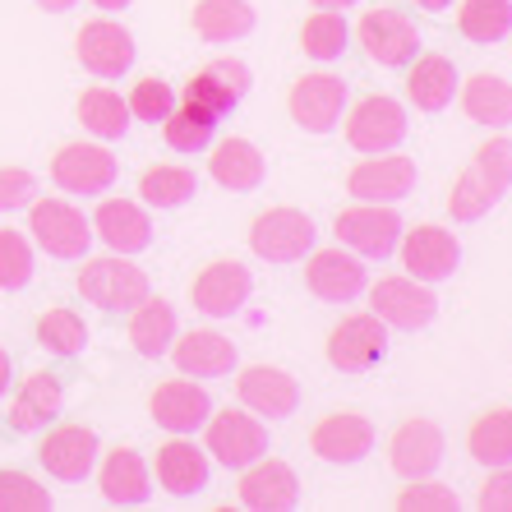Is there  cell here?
I'll use <instances>...</instances> for the list:
<instances>
[{"mask_svg": "<svg viewBox=\"0 0 512 512\" xmlns=\"http://www.w3.org/2000/svg\"><path fill=\"white\" fill-rule=\"evenodd\" d=\"M512 190V139H489L476 148L471 167L448 190V217L453 222H480Z\"/></svg>", "mask_w": 512, "mask_h": 512, "instance_id": "obj_1", "label": "cell"}, {"mask_svg": "<svg viewBox=\"0 0 512 512\" xmlns=\"http://www.w3.org/2000/svg\"><path fill=\"white\" fill-rule=\"evenodd\" d=\"M28 240L47 259L79 263L93 250V222L84 217V208H74L70 199H33L28 203Z\"/></svg>", "mask_w": 512, "mask_h": 512, "instance_id": "obj_2", "label": "cell"}, {"mask_svg": "<svg viewBox=\"0 0 512 512\" xmlns=\"http://www.w3.org/2000/svg\"><path fill=\"white\" fill-rule=\"evenodd\" d=\"M74 286H79V296H84L88 305H97V310H107V314H130L134 305L153 291V286H148V273L134 263V254L84 259Z\"/></svg>", "mask_w": 512, "mask_h": 512, "instance_id": "obj_3", "label": "cell"}, {"mask_svg": "<svg viewBox=\"0 0 512 512\" xmlns=\"http://www.w3.org/2000/svg\"><path fill=\"white\" fill-rule=\"evenodd\" d=\"M268 448H273L268 425L254 411H245V406H222V411L213 406V416L203 420V453L213 457L217 466H227V471L250 466Z\"/></svg>", "mask_w": 512, "mask_h": 512, "instance_id": "obj_4", "label": "cell"}, {"mask_svg": "<svg viewBox=\"0 0 512 512\" xmlns=\"http://www.w3.org/2000/svg\"><path fill=\"white\" fill-rule=\"evenodd\" d=\"M356 42H360V51H365V60L379 65V70H406V65L420 56L416 19L406 10H397V5H374V10L360 14Z\"/></svg>", "mask_w": 512, "mask_h": 512, "instance_id": "obj_5", "label": "cell"}, {"mask_svg": "<svg viewBox=\"0 0 512 512\" xmlns=\"http://www.w3.org/2000/svg\"><path fill=\"white\" fill-rule=\"evenodd\" d=\"M342 130L356 153H393V148L406 143V134H411V120H406V107L397 97L365 93L360 102H346Z\"/></svg>", "mask_w": 512, "mask_h": 512, "instance_id": "obj_6", "label": "cell"}, {"mask_svg": "<svg viewBox=\"0 0 512 512\" xmlns=\"http://www.w3.org/2000/svg\"><path fill=\"white\" fill-rule=\"evenodd\" d=\"M337 245H346L360 259H393L397 240H402V217L393 203H351L333 217Z\"/></svg>", "mask_w": 512, "mask_h": 512, "instance_id": "obj_7", "label": "cell"}, {"mask_svg": "<svg viewBox=\"0 0 512 512\" xmlns=\"http://www.w3.org/2000/svg\"><path fill=\"white\" fill-rule=\"evenodd\" d=\"M365 291H370V314H379L397 333H420V328H429V323L439 319L434 286L416 282V277H406V273L379 277V282L365 286Z\"/></svg>", "mask_w": 512, "mask_h": 512, "instance_id": "obj_8", "label": "cell"}, {"mask_svg": "<svg viewBox=\"0 0 512 512\" xmlns=\"http://www.w3.org/2000/svg\"><path fill=\"white\" fill-rule=\"evenodd\" d=\"M346 102H351V84L328 70L300 74L286 93V111L305 134H333L346 116Z\"/></svg>", "mask_w": 512, "mask_h": 512, "instance_id": "obj_9", "label": "cell"}, {"mask_svg": "<svg viewBox=\"0 0 512 512\" xmlns=\"http://www.w3.org/2000/svg\"><path fill=\"white\" fill-rule=\"evenodd\" d=\"M388 323L379 319V314H342V319L333 323V333H328V365L342 374H370L374 365H383V356H388Z\"/></svg>", "mask_w": 512, "mask_h": 512, "instance_id": "obj_10", "label": "cell"}, {"mask_svg": "<svg viewBox=\"0 0 512 512\" xmlns=\"http://www.w3.org/2000/svg\"><path fill=\"white\" fill-rule=\"evenodd\" d=\"M420 167L406 153H365L356 167L346 171V194L356 203H402L416 194Z\"/></svg>", "mask_w": 512, "mask_h": 512, "instance_id": "obj_11", "label": "cell"}, {"mask_svg": "<svg viewBox=\"0 0 512 512\" xmlns=\"http://www.w3.org/2000/svg\"><path fill=\"white\" fill-rule=\"evenodd\" d=\"M74 56L93 79H125L139 60V47H134V33L120 19L102 14V19H88L79 33H74Z\"/></svg>", "mask_w": 512, "mask_h": 512, "instance_id": "obj_12", "label": "cell"}, {"mask_svg": "<svg viewBox=\"0 0 512 512\" xmlns=\"http://www.w3.org/2000/svg\"><path fill=\"white\" fill-rule=\"evenodd\" d=\"M314 217L305 208H268L250 222V250L259 254L263 263H300L314 250Z\"/></svg>", "mask_w": 512, "mask_h": 512, "instance_id": "obj_13", "label": "cell"}, {"mask_svg": "<svg viewBox=\"0 0 512 512\" xmlns=\"http://www.w3.org/2000/svg\"><path fill=\"white\" fill-rule=\"evenodd\" d=\"M120 176V162L111 157V148L102 139L97 143H60L56 157H51V180H56V190L65 194H84V199H93V194H107L111 185H116Z\"/></svg>", "mask_w": 512, "mask_h": 512, "instance_id": "obj_14", "label": "cell"}, {"mask_svg": "<svg viewBox=\"0 0 512 512\" xmlns=\"http://www.w3.org/2000/svg\"><path fill=\"white\" fill-rule=\"evenodd\" d=\"M397 259H402L406 277L439 286L462 268V240H457L448 227H434V222H420V227H411V231L402 227Z\"/></svg>", "mask_w": 512, "mask_h": 512, "instance_id": "obj_15", "label": "cell"}, {"mask_svg": "<svg viewBox=\"0 0 512 512\" xmlns=\"http://www.w3.org/2000/svg\"><path fill=\"white\" fill-rule=\"evenodd\" d=\"M254 296V273L240 259H213L203 263L190 282V305L208 319H231L250 305Z\"/></svg>", "mask_w": 512, "mask_h": 512, "instance_id": "obj_16", "label": "cell"}, {"mask_svg": "<svg viewBox=\"0 0 512 512\" xmlns=\"http://www.w3.org/2000/svg\"><path fill=\"white\" fill-rule=\"evenodd\" d=\"M374 443H379V429H374L370 416H360V411H328L310 429V453L328 466L365 462L374 453Z\"/></svg>", "mask_w": 512, "mask_h": 512, "instance_id": "obj_17", "label": "cell"}, {"mask_svg": "<svg viewBox=\"0 0 512 512\" xmlns=\"http://www.w3.org/2000/svg\"><path fill=\"white\" fill-rule=\"evenodd\" d=\"M443 453H448V439H443L439 420H429V416H406L388 434V471L402 480L434 476L443 466Z\"/></svg>", "mask_w": 512, "mask_h": 512, "instance_id": "obj_18", "label": "cell"}, {"mask_svg": "<svg viewBox=\"0 0 512 512\" xmlns=\"http://www.w3.org/2000/svg\"><path fill=\"white\" fill-rule=\"evenodd\" d=\"M305 286L310 296L328 300V305H351V300L365 296L370 286V268L360 254H351L346 245H333V250H310L305 254Z\"/></svg>", "mask_w": 512, "mask_h": 512, "instance_id": "obj_19", "label": "cell"}, {"mask_svg": "<svg viewBox=\"0 0 512 512\" xmlns=\"http://www.w3.org/2000/svg\"><path fill=\"white\" fill-rule=\"evenodd\" d=\"M240 508L250 512H291L300 503V476L296 466L282 457H254L250 466H240V485H236Z\"/></svg>", "mask_w": 512, "mask_h": 512, "instance_id": "obj_20", "label": "cell"}, {"mask_svg": "<svg viewBox=\"0 0 512 512\" xmlns=\"http://www.w3.org/2000/svg\"><path fill=\"white\" fill-rule=\"evenodd\" d=\"M153 480L167 489L171 499H194L208 489V476H213V457L203 453L190 434H171L167 443H157L153 462H148Z\"/></svg>", "mask_w": 512, "mask_h": 512, "instance_id": "obj_21", "label": "cell"}, {"mask_svg": "<svg viewBox=\"0 0 512 512\" xmlns=\"http://www.w3.org/2000/svg\"><path fill=\"white\" fill-rule=\"evenodd\" d=\"M97 453H102V443H97V434L88 425H56L37 443L42 471H47L51 480H65V485H79V480L93 476Z\"/></svg>", "mask_w": 512, "mask_h": 512, "instance_id": "obj_22", "label": "cell"}, {"mask_svg": "<svg viewBox=\"0 0 512 512\" xmlns=\"http://www.w3.org/2000/svg\"><path fill=\"white\" fill-rule=\"evenodd\" d=\"M236 397L259 420H286L300 411V383L277 365H245L236 374Z\"/></svg>", "mask_w": 512, "mask_h": 512, "instance_id": "obj_23", "label": "cell"}, {"mask_svg": "<svg viewBox=\"0 0 512 512\" xmlns=\"http://www.w3.org/2000/svg\"><path fill=\"white\" fill-rule=\"evenodd\" d=\"M171 365L190 379H227L231 370L240 365V351L227 333L217 328H190V333H176L171 342Z\"/></svg>", "mask_w": 512, "mask_h": 512, "instance_id": "obj_24", "label": "cell"}, {"mask_svg": "<svg viewBox=\"0 0 512 512\" xmlns=\"http://www.w3.org/2000/svg\"><path fill=\"white\" fill-rule=\"evenodd\" d=\"M148 411L167 434H194V429H203V420L213 416V397H208L203 383L180 374V379L157 383L153 397H148Z\"/></svg>", "mask_w": 512, "mask_h": 512, "instance_id": "obj_25", "label": "cell"}, {"mask_svg": "<svg viewBox=\"0 0 512 512\" xmlns=\"http://www.w3.org/2000/svg\"><path fill=\"white\" fill-rule=\"evenodd\" d=\"M88 222L111 254H143L153 245V217H148V203L139 199H102Z\"/></svg>", "mask_w": 512, "mask_h": 512, "instance_id": "obj_26", "label": "cell"}, {"mask_svg": "<svg viewBox=\"0 0 512 512\" xmlns=\"http://www.w3.org/2000/svg\"><path fill=\"white\" fill-rule=\"evenodd\" d=\"M97 471V489L111 508H143L153 499V471H148V457L139 448H111Z\"/></svg>", "mask_w": 512, "mask_h": 512, "instance_id": "obj_27", "label": "cell"}, {"mask_svg": "<svg viewBox=\"0 0 512 512\" xmlns=\"http://www.w3.org/2000/svg\"><path fill=\"white\" fill-rule=\"evenodd\" d=\"M208 176L231 194H250L268 180V157L259 153V143L240 139V134L213 139L208 143Z\"/></svg>", "mask_w": 512, "mask_h": 512, "instance_id": "obj_28", "label": "cell"}, {"mask_svg": "<svg viewBox=\"0 0 512 512\" xmlns=\"http://www.w3.org/2000/svg\"><path fill=\"white\" fill-rule=\"evenodd\" d=\"M457 84H462V74L439 51H425V56H416L406 65V102L416 111H425V116H439V111L453 107Z\"/></svg>", "mask_w": 512, "mask_h": 512, "instance_id": "obj_29", "label": "cell"}, {"mask_svg": "<svg viewBox=\"0 0 512 512\" xmlns=\"http://www.w3.org/2000/svg\"><path fill=\"white\" fill-rule=\"evenodd\" d=\"M60 406H65V383H60V374L37 370L19 383V393H14L10 416L5 420H10L14 434H37V429L56 425Z\"/></svg>", "mask_w": 512, "mask_h": 512, "instance_id": "obj_30", "label": "cell"}, {"mask_svg": "<svg viewBox=\"0 0 512 512\" xmlns=\"http://www.w3.org/2000/svg\"><path fill=\"white\" fill-rule=\"evenodd\" d=\"M190 28L199 42L227 47V42H245L259 28V10L250 0H194Z\"/></svg>", "mask_w": 512, "mask_h": 512, "instance_id": "obj_31", "label": "cell"}, {"mask_svg": "<svg viewBox=\"0 0 512 512\" xmlns=\"http://www.w3.org/2000/svg\"><path fill=\"white\" fill-rule=\"evenodd\" d=\"M457 102L471 125L485 130H508L512 125V84L503 74H471L457 84Z\"/></svg>", "mask_w": 512, "mask_h": 512, "instance_id": "obj_32", "label": "cell"}, {"mask_svg": "<svg viewBox=\"0 0 512 512\" xmlns=\"http://www.w3.org/2000/svg\"><path fill=\"white\" fill-rule=\"evenodd\" d=\"M130 346L139 351L143 360H157V356H167L171 351V342H176V333H180V323H176V305L171 300H162V296H148L139 300L130 310Z\"/></svg>", "mask_w": 512, "mask_h": 512, "instance_id": "obj_33", "label": "cell"}, {"mask_svg": "<svg viewBox=\"0 0 512 512\" xmlns=\"http://www.w3.org/2000/svg\"><path fill=\"white\" fill-rule=\"evenodd\" d=\"M466 453L485 471L512 466V406H489L466 425Z\"/></svg>", "mask_w": 512, "mask_h": 512, "instance_id": "obj_34", "label": "cell"}, {"mask_svg": "<svg viewBox=\"0 0 512 512\" xmlns=\"http://www.w3.org/2000/svg\"><path fill=\"white\" fill-rule=\"evenodd\" d=\"M199 194V171L180 162H153L139 171V199L157 213H176Z\"/></svg>", "mask_w": 512, "mask_h": 512, "instance_id": "obj_35", "label": "cell"}, {"mask_svg": "<svg viewBox=\"0 0 512 512\" xmlns=\"http://www.w3.org/2000/svg\"><path fill=\"white\" fill-rule=\"evenodd\" d=\"M74 111H79V125H84L93 139L111 143V139H125L134 125L130 107H125V97L116 93V88L107 84H93L79 93V102H74Z\"/></svg>", "mask_w": 512, "mask_h": 512, "instance_id": "obj_36", "label": "cell"}, {"mask_svg": "<svg viewBox=\"0 0 512 512\" xmlns=\"http://www.w3.org/2000/svg\"><path fill=\"white\" fill-rule=\"evenodd\" d=\"M457 33L466 42L494 47L512 33V0H462L457 5Z\"/></svg>", "mask_w": 512, "mask_h": 512, "instance_id": "obj_37", "label": "cell"}, {"mask_svg": "<svg viewBox=\"0 0 512 512\" xmlns=\"http://www.w3.org/2000/svg\"><path fill=\"white\" fill-rule=\"evenodd\" d=\"M346 42H351V24H346L342 10H314L305 24H300V51L319 65L328 60H342Z\"/></svg>", "mask_w": 512, "mask_h": 512, "instance_id": "obj_38", "label": "cell"}, {"mask_svg": "<svg viewBox=\"0 0 512 512\" xmlns=\"http://www.w3.org/2000/svg\"><path fill=\"white\" fill-rule=\"evenodd\" d=\"M162 139H167L171 153H203L217 139V116L190 107V102H176V111L162 120Z\"/></svg>", "mask_w": 512, "mask_h": 512, "instance_id": "obj_39", "label": "cell"}, {"mask_svg": "<svg viewBox=\"0 0 512 512\" xmlns=\"http://www.w3.org/2000/svg\"><path fill=\"white\" fill-rule=\"evenodd\" d=\"M37 346H42V351H51V356H60V360L84 356V346H88V323L79 319L74 310L56 305V310H47L42 319H37Z\"/></svg>", "mask_w": 512, "mask_h": 512, "instance_id": "obj_40", "label": "cell"}, {"mask_svg": "<svg viewBox=\"0 0 512 512\" xmlns=\"http://www.w3.org/2000/svg\"><path fill=\"white\" fill-rule=\"evenodd\" d=\"M176 88L167 84V79H157V74H143V79H134V88H130V97H125V107H130V116L134 120H143V125H162V120L176 111Z\"/></svg>", "mask_w": 512, "mask_h": 512, "instance_id": "obj_41", "label": "cell"}, {"mask_svg": "<svg viewBox=\"0 0 512 512\" xmlns=\"http://www.w3.org/2000/svg\"><path fill=\"white\" fill-rule=\"evenodd\" d=\"M37 273L33 240L14 227H0V291H24Z\"/></svg>", "mask_w": 512, "mask_h": 512, "instance_id": "obj_42", "label": "cell"}, {"mask_svg": "<svg viewBox=\"0 0 512 512\" xmlns=\"http://www.w3.org/2000/svg\"><path fill=\"white\" fill-rule=\"evenodd\" d=\"M393 508L397 512H457L462 508V499H457L453 485L420 476V480H406V489H397Z\"/></svg>", "mask_w": 512, "mask_h": 512, "instance_id": "obj_43", "label": "cell"}, {"mask_svg": "<svg viewBox=\"0 0 512 512\" xmlns=\"http://www.w3.org/2000/svg\"><path fill=\"white\" fill-rule=\"evenodd\" d=\"M51 489L28 471H0V512H51Z\"/></svg>", "mask_w": 512, "mask_h": 512, "instance_id": "obj_44", "label": "cell"}, {"mask_svg": "<svg viewBox=\"0 0 512 512\" xmlns=\"http://www.w3.org/2000/svg\"><path fill=\"white\" fill-rule=\"evenodd\" d=\"M180 102H190V107H203V111H208V116H217V120H222V116H227V111H236V102H240V97L231 93L227 84H217V79H213V74H208V70H199V74H194V79H190V84H185V93H180Z\"/></svg>", "mask_w": 512, "mask_h": 512, "instance_id": "obj_45", "label": "cell"}, {"mask_svg": "<svg viewBox=\"0 0 512 512\" xmlns=\"http://www.w3.org/2000/svg\"><path fill=\"white\" fill-rule=\"evenodd\" d=\"M37 194V180L33 171L24 167H0V213H19V208H28Z\"/></svg>", "mask_w": 512, "mask_h": 512, "instance_id": "obj_46", "label": "cell"}, {"mask_svg": "<svg viewBox=\"0 0 512 512\" xmlns=\"http://www.w3.org/2000/svg\"><path fill=\"white\" fill-rule=\"evenodd\" d=\"M476 508L485 512H512V466H494L476 494Z\"/></svg>", "mask_w": 512, "mask_h": 512, "instance_id": "obj_47", "label": "cell"}, {"mask_svg": "<svg viewBox=\"0 0 512 512\" xmlns=\"http://www.w3.org/2000/svg\"><path fill=\"white\" fill-rule=\"evenodd\" d=\"M203 70L213 74L217 84H227L236 97H245V93H250V84H254L250 65H245V60H236V56H213L208 65H203Z\"/></svg>", "mask_w": 512, "mask_h": 512, "instance_id": "obj_48", "label": "cell"}, {"mask_svg": "<svg viewBox=\"0 0 512 512\" xmlns=\"http://www.w3.org/2000/svg\"><path fill=\"white\" fill-rule=\"evenodd\" d=\"M10 379H14V360H10V351L0 346V397L10 393Z\"/></svg>", "mask_w": 512, "mask_h": 512, "instance_id": "obj_49", "label": "cell"}, {"mask_svg": "<svg viewBox=\"0 0 512 512\" xmlns=\"http://www.w3.org/2000/svg\"><path fill=\"white\" fill-rule=\"evenodd\" d=\"M79 0H37V10H47V14H65V10H74Z\"/></svg>", "mask_w": 512, "mask_h": 512, "instance_id": "obj_50", "label": "cell"}, {"mask_svg": "<svg viewBox=\"0 0 512 512\" xmlns=\"http://www.w3.org/2000/svg\"><path fill=\"white\" fill-rule=\"evenodd\" d=\"M314 10H356L360 0H310Z\"/></svg>", "mask_w": 512, "mask_h": 512, "instance_id": "obj_51", "label": "cell"}, {"mask_svg": "<svg viewBox=\"0 0 512 512\" xmlns=\"http://www.w3.org/2000/svg\"><path fill=\"white\" fill-rule=\"evenodd\" d=\"M134 0H93V10H107V14H116V10H130Z\"/></svg>", "mask_w": 512, "mask_h": 512, "instance_id": "obj_52", "label": "cell"}, {"mask_svg": "<svg viewBox=\"0 0 512 512\" xmlns=\"http://www.w3.org/2000/svg\"><path fill=\"white\" fill-rule=\"evenodd\" d=\"M411 5H416V10H429V14H443L453 0H411Z\"/></svg>", "mask_w": 512, "mask_h": 512, "instance_id": "obj_53", "label": "cell"}]
</instances>
